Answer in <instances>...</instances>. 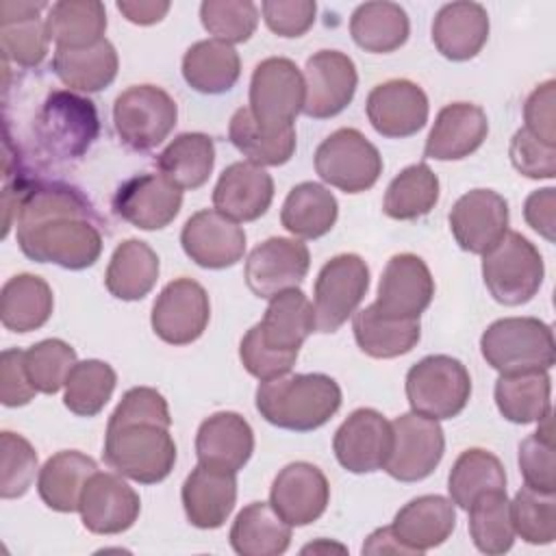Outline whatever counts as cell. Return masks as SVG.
Instances as JSON below:
<instances>
[{
    "label": "cell",
    "mask_w": 556,
    "mask_h": 556,
    "mask_svg": "<svg viewBox=\"0 0 556 556\" xmlns=\"http://www.w3.org/2000/svg\"><path fill=\"white\" fill-rule=\"evenodd\" d=\"M102 217L87 195L59 180H30L15 208L17 245L35 263L87 269L102 252Z\"/></svg>",
    "instance_id": "cell-1"
},
{
    "label": "cell",
    "mask_w": 556,
    "mask_h": 556,
    "mask_svg": "<svg viewBox=\"0 0 556 556\" xmlns=\"http://www.w3.org/2000/svg\"><path fill=\"white\" fill-rule=\"evenodd\" d=\"M172 417L165 397L150 387L128 389L106 424L104 463L139 484L165 480L176 463L169 434Z\"/></svg>",
    "instance_id": "cell-2"
},
{
    "label": "cell",
    "mask_w": 556,
    "mask_h": 556,
    "mask_svg": "<svg viewBox=\"0 0 556 556\" xmlns=\"http://www.w3.org/2000/svg\"><path fill=\"white\" fill-rule=\"evenodd\" d=\"M256 410L282 430L311 432L321 428L341 406V389L326 374H291L263 380L256 389Z\"/></svg>",
    "instance_id": "cell-3"
},
{
    "label": "cell",
    "mask_w": 556,
    "mask_h": 556,
    "mask_svg": "<svg viewBox=\"0 0 556 556\" xmlns=\"http://www.w3.org/2000/svg\"><path fill=\"white\" fill-rule=\"evenodd\" d=\"M480 352L495 371L519 374L552 369L556 361L554 332L536 317H504L480 337Z\"/></svg>",
    "instance_id": "cell-4"
},
{
    "label": "cell",
    "mask_w": 556,
    "mask_h": 556,
    "mask_svg": "<svg viewBox=\"0 0 556 556\" xmlns=\"http://www.w3.org/2000/svg\"><path fill=\"white\" fill-rule=\"evenodd\" d=\"M100 132L98 111L89 98L72 91H52L35 117V137L54 161L80 159Z\"/></svg>",
    "instance_id": "cell-5"
},
{
    "label": "cell",
    "mask_w": 556,
    "mask_h": 556,
    "mask_svg": "<svg viewBox=\"0 0 556 556\" xmlns=\"http://www.w3.org/2000/svg\"><path fill=\"white\" fill-rule=\"evenodd\" d=\"M545 265L536 245L521 232L508 230L482 254V278L491 298L504 306L530 302L543 282Z\"/></svg>",
    "instance_id": "cell-6"
},
{
    "label": "cell",
    "mask_w": 556,
    "mask_h": 556,
    "mask_svg": "<svg viewBox=\"0 0 556 556\" xmlns=\"http://www.w3.org/2000/svg\"><path fill=\"white\" fill-rule=\"evenodd\" d=\"M471 378L467 367L447 354H432L406 374V397L413 413L430 419H452L467 406Z\"/></svg>",
    "instance_id": "cell-7"
},
{
    "label": "cell",
    "mask_w": 556,
    "mask_h": 556,
    "mask_svg": "<svg viewBox=\"0 0 556 556\" xmlns=\"http://www.w3.org/2000/svg\"><path fill=\"white\" fill-rule=\"evenodd\" d=\"M178 106L174 98L156 85H132L115 98L113 124L122 143L146 152L156 148L174 130Z\"/></svg>",
    "instance_id": "cell-8"
},
{
    "label": "cell",
    "mask_w": 556,
    "mask_h": 556,
    "mask_svg": "<svg viewBox=\"0 0 556 556\" xmlns=\"http://www.w3.org/2000/svg\"><path fill=\"white\" fill-rule=\"evenodd\" d=\"M306 87L300 67L285 56L263 59L250 80V111L267 130L293 128L304 109Z\"/></svg>",
    "instance_id": "cell-9"
},
{
    "label": "cell",
    "mask_w": 556,
    "mask_h": 556,
    "mask_svg": "<svg viewBox=\"0 0 556 556\" xmlns=\"http://www.w3.org/2000/svg\"><path fill=\"white\" fill-rule=\"evenodd\" d=\"M315 172L330 187L345 193H361L378 182L382 156L361 130L339 128L317 146Z\"/></svg>",
    "instance_id": "cell-10"
},
{
    "label": "cell",
    "mask_w": 556,
    "mask_h": 556,
    "mask_svg": "<svg viewBox=\"0 0 556 556\" xmlns=\"http://www.w3.org/2000/svg\"><path fill=\"white\" fill-rule=\"evenodd\" d=\"M369 289V267L358 254H337L317 274L313 291L317 332H337Z\"/></svg>",
    "instance_id": "cell-11"
},
{
    "label": "cell",
    "mask_w": 556,
    "mask_h": 556,
    "mask_svg": "<svg viewBox=\"0 0 556 556\" xmlns=\"http://www.w3.org/2000/svg\"><path fill=\"white\" fill-rule=\"evenodd\" d=\"M391 430L393 443L382 469L400 482L428 478L445 452V437L439 421L410 410L395 417Z\"/></svg>",
    "instance_id": "cell-12"
},
{
    "label": "cell",
    "mask_w": 556,
    "mask_h": 556,
    "mask_svg": "<svg viewBox=\"0 0 556 556\" xmlns=\"http://www.w3.org/2000/svg\"><path fill=\"white\" fill-rule=\"evenodd\" d=\"M211 302L206 289L191 278H176L159 293L150 324L154 334L169 345H187L208 326Z\"/></svg>",
    "instance_id": "cell-13"
},
{
    "label": "cell",
    "mask_w": 556,
    "mask_h": 556,
    "mask_svg": "<svg viewBox=\"0 0 556 556\" xmlns=\"http://www.w3.org/2000/svg\"><path fill=\"white\" fill-rule=\"evenodd\" d=\"M311 254L306 243L289 237H269L258 243L245 258V285L263 300L298 289L308 274Z\"/></svg>",
    "instance_id": "cell-14"
},
{
    "label": "cell",
    "mask_w": 556,
    "mask_h": 556,
    "mask_svg": "<svg viewBox=\"0 0 556 556\" xmlns=\"http://www.w3.org/2000/svg\"><path fill=\"white\" fill-rule=\"evenodd\" d=\"M358 74L354 61L339 50H319L308 56L304 67V109L313 119L339 115L354 98Z\"/></svg>",
    "instance_id": "cell-15"
},
{
    "label": "cell",
    "mask_w": 556,
    "mask_h": 556,
    "mask_svg": "<svg viewBox=\"0 0 556 556\" xmlns=\"http://www.w3.org/2000/svg\"><path fill=\"white\" fill-rule=\"evenodd\" d=\"M391 443V421L374 408H356L337 428L332 450L343 469L352 473H371L384 467Z\"/></svg>",
    "instance_id": "cell-16"
},
{
    "label": "cell",
    "mask_w": 556,
    "mask_h": 556,
    "mask_svg": "<svg viewBox=\"0 0 556 556\" xmlns=\"http://www.w3.org/2000/svg\"><path fill=\"white\" fill-rule=\"evenodd\" d=\"M434 298V280L417 254L402 252L387 263L374 306L395 319H419Z\"/></svg>",
    "instance_id": "cell-17"
},
{
    "label": "cell",
    "mask_w": 556,
    "mask_h": 556,
    "mask_svg": "<svg viewBox=\"0 0 556 556\" xmlns=\"http://www.w3.org/2000/svg\"><path fill=\"white\" fill-rule=\"evenodd\" d=\"M182 206V189L163 174H139L124 180L113 195L117 217L141 230H161Z\"/></svg>",
    "instance_id": "cell-18"
},
{
    "label": "cell",
    "mask_w": 556,
    "mask_h": 556,
    "mask_svg": "<svg viewBox=\"0 0 556 556\" xmlns=\"http://www.w3.org/2000/svg\"><path fill=\"white\" fill-rule=\"evenodd\" d=\"M447 219L460 250L484 254L508 232V202L493 189H471L454 202Z\"/></svg>",
    "instance_id": "cell-19"
},
{
    "label": "cell",
    "mask_w": 556,
    "mask_h": 556,
    "mask_svg": "<svg viewBox=\"0 0 556 556\" xmlns=\"http://www.w3.org/2000/svg\"><path fill=\"white\" fill-rule=\"evenodd\" d=\"M141 500L137 491L117 473L96 471L85 482L78 513L83 526L93 534L126 532L139 517Z\"/></svg>",
    "instance_id": "cell-20"
},
{
    "label": "cell",
    "mask_w": 556,
    "mask_h": 556,
    "mask_svg": "<svg viewBox=\"0 0 556 556\" xmlns=\"http://www.w3.org/2000/svg\"><path fill=\"white\" fill-rule=\"evenodd\" d=\"M180 245L195 265L206 269H226L243 258L245 232L224 213L204 208L185 222Z\"/></svg>",
    "instance_id": "cell-21"
},
{
    "label": "cell",
    "mask_w": 556,
    "mask_h": 556,
    "mask_svg": "<svg viewBox=\"0 0 556 556\" xmlns=\"http://www.w3.org/2000/svg\"><path fill=\"white\" fill-rule=\"evenodd\" d=\"M330 500V484L324 471L306 460L289 463L271 482L269 504L293 528L317 521Z\"/></svg>",
    "instance_id": "cell-22"
},
{
    "label": "cell",
    "mask_w": 556,
    "mask_h": 556,
    "mask_svg": "<svg viewBox=\"0 0 556 556\" xmlns=\"http://www.w3.org/2000/svg\"><path fill=\"white\" fill-rule=\"evenodd\" d=\"M374 130L389 139H404L421 130L428 122V98L419 85L393 78L376 85L365 102Z\"/></svg>",
    "instance_id": "cell-23"
},
{
    "label": "cell",
    "mask_w": 556,
    "mask_h": 556,
    "mask_svg": "<svg viewBox=\"0 0 556 556\" xmlns=\"http://www.w3.org/2000/svg\"><path fill=\"white\" fill-rule=\"evenodd\" d=\"M274 200V180L271 176L250 163L237 161L228 165L215 189H213V206L224 213L232 222H254L267 213Z\"/></svg>",
    "instance_id": "cell-24"
},
{
    "label": "cell",
    "mask_w": 556,
    "mask_h": 556,
    "mask_svg": "<svg viewBox=\"0 0 556 556\" xmlns=\"http://www.w3.org/2000/svg\"><path fill=\"white\" fill-rule=\"evenodd\" d=\"M489 119L486 113L471 102L445 104L430 135L426 139L424 154L434 161H460L473 154L486 139Z\"/></svg>",
    "instance_id": "cell-25"
},
{
    "label": "cell",
    "mask_w": 556,
    "mask_h": 556,
    "mask_svg": "<svg viewBox=\"0 0 556 556\" xmlns=\"http://www.w3.org/2000/svg\"><path fill=\"white\" fill-rule=\"evenodd\" d=\"M254 452L250 424L232 410L206 417L195 434V456L200 465L237 473Z\"/></svg>",
    "instance_id": "cell-26"
},
{
    "label": "cell",
    "mask_w": 556,
    "mask_h": 556,
    "mask_svg": "<svg viewBox=\"0 0 556 556\" xmlns=\"http://www.w3.org/2000/svg\"><path fill=\"white\" fill-rule=\"evenodd\" d=\"M237 473L200 465L182 482V508L191 526L215 530L224 526L237 502Z\"/></svg>",
    "instance_id": "cell-27"
},
{
    "label": "cell",
    "mask_w": 556,
    "mask_h": 556,
    "mask_svg": "<svg viewBox=\"0 0 556 556\" xmlns=\"http://www.w3.org/2000/svg\"><path fill=\"white\" fill-rule=\"evenodd\" d=\"M456 528V510L452 500L443 495H419L404 504L391 530L397 541L410 554H424L432 547H439L450 539Z\"/></svg>",
    "instance_id": "cell-28"
},
{
    "label": "cell",
    "mask_w": 556,
    "mask_h": 556,
    "mask_svg": "<svg viewBox=\"0 0 556 556\" xmlns=\"http://www.w3.org/2000/svg\"><path fill=\"white\" fill-rule=\"evenodd\" d=\"M267 348L298 356L302 343L315 328V308L300 289L274 295L258 324L250 328Z\"/></svg>",
    "instance_id": "cell-29"
},
{
    "label": "cell",
    "mask_w": 556,
    "mask_h": 556,
    "mask_svg": "<svg viewBox=\"0 0 556 556\" xmlns=\"http://www.w3.org/2000/svg\"><path fill=\"white\" fill-rule=\"evenodd\" d=\"M46 2H15L4 0L0 4V46L2 59L22 67L39 65L48 54V28L39 13Z\"/></svg>",
    "instance_id": "cell-30"
},
{
    "label": "cell",
    "mask_w": 556,
    "mask_h": 556,
    "mask_svg": "<svg viewBox=\"0 0 556 556\" xmlns=\"http://www.w3.org/2000/svg\"><path fill=\"white\" fill-rule=\"evenodd\" d=\"M489 39V13L478 2L443 4L432 22V43L450 61L473 59Z\"/></svg>",
    "instance_id": "cell-31"
},
{
    "label": "cell",
    "mask_w": 556,
    "mask_h": 556,
    "mask_svg": "<svg viewBox=\"0 0 556 556\" xmlns=\"http://www.w3.org/2000/svg\"><path fill=\"white\" fill-rule=\"evenodd\" d=\"M98 465L91 456L78 450H63L50 456L39 469L37 491L41 502L56 513L78 510L80 493Z\"/></svg>",
    "instance_id": "cell-32"
},
{
    "label": "cell",
    "mask_w": 556,
    "mask_h": 556,
    "mask_svg": "<svg viewBox=\"0 0 556 556\" xmlns=\"http://www.w3.org/2000/svg\"><path fill=\"white\" fill-rule=\"evenodd\" d=\"M117 52L109 39L87 48H56L52 70L56 78L76 91H102L117 76Z\"/></svg>",
    "instance_id": "cell-33"
},
{
    "label": "cell",
    "mask_w": 556,
    "mask_h": 556,
    "mask_svg": "<svg viewBox=\"0 0 556 556\" xmlns=\"http://www.w3.org/2000/svg\"><path fill=\"white\" fill-rule=\"evenodd\" d=\"M241 76V59L230 43L202 39L182 56V78L200 93L217 96L230 91Z\"/></svg>",
    "instance_id": "cell-34"
},
{
    "label": "cell",
    "mask_w": 556,
    "mask_h": 556,
    "mask_svg": "<svg viewBox=\"0 0 556 556\" xmlns=\"http://www.w3.org/2000/svg\"><path fill=\"white\" fill-rule=\"evenodd\" d=\"M228 539L241 556H278L291 543V526L271 504L252 502L235 517Z\"/></svg>",
    "instance_id": "cell-35"
},
{
    "label": "cell",
    "mask_w": 556,
    "mask_h": 556,
    "mask_svg": "<svg viewBox=\"0 0 556 556\" xmlns=\"http://www.w3.org/2000/svg\"><path fill=\"white\" fill-rule=\"evenodd\" d=\"M159 280V256L139 239L122 241L106 267L104 285L109 293L124 302L146 298Z\"/></svg>",
    "instance_id": "cell-36"
},
{
    "label": "cell",
    "mask_w": 556,
    "mask_h": 556,
    "mask_svg": "<svg viewBox=\"0 0 556 556\" xmlns=\"http://www.w3.org/2000/svg\"><path fill=\"white\" fill-rule=\"evenodd\" d=\"M54 308L50 285L35 274L9 278L0 291V319L11 332H30L41 328Z\"/></svg>",
    "instance_id": "cell-37"
},
{
    "label": "cell",
    "mask_w": 556,
    "mask_h": 556,
    "mask_svg": "<svg viewBox=\"0 0 556 556\" xmlns=\"http://www.w3.org/2000/svg\"><path fill=\"white\" fill-rule=\"evenodd\" d=\"M352 330L358 348L371 358H395L410 352L419 337V319H395L382 315L374 304L354 313Z\"/></svg>",
    "instance_id": "cell-38"
},
{
    "label": "cell",
    "mask_w": 556,
    "mask_h": 556,
    "mask_svg": "<svg viewBox=\"0 0 556 556\" xmlns=\"http://www.w3.org/2000/svg\"><path fill=\"white\" fill-rule=\"evenodd\" d=\"M552 380L545 369L500 374L495 382V404L504 419L532 424L552 413Z\"/></svg>",
    "instance_id": "cell-39"
},
{
    "label": "cell",
    "mask_w": 556,
    "mask_h": 556,
    "mask_svg": "<svg viewBox=\"0 0 556 556\" xmlns=\"http://www.w3.org/2000/svg\"><path fill=\"white\" fill-rule=\"evenodd\" d=\"M410 33L406 11L395 2L358 4L350 17V35L358 48L387 54L406 43Z\"/></svg>",
    "instance_id": "cell-40"
},
{
    "label": "cell",
    "mask_w": 556,
    "mask_h": 556,
    "mask_svg": "<svg viewBox=\"0 0 556 556\" xmlns=\"http://www.w3.org/2000/svg\"><path fill=\"white\" fill-rule=\"evenodd\" d=\"M339 215V204L332 191L319 182L295 185L282 204V226L300 239H319L332 230Z\"/></svg>",
    "instance_id": "cell-41"
},
{
    "label": "cell",
    "mask_w": 556,
    "mask_h": 556,
    "mask_svg": "<svg viewBox=\"0 0 556 556\" xmlns=\"http://www.w3.org/2000/svg\"><path fill=\"white\" fill-rule=\"evenodd\" d=\"M228 137L230 143L258 167L285 165L295 152V128L267 130L254 119L248 106H241L232 113Z\"/></svg>",
    "instance_id": "cell-42"
},
{
    "label": "cell",
    "mask_w": 556,
    "mask_h": 556,
    "mask_svg": "<svg viewBox=\"0 0 556 556\" xmlns=\"http://www.w3.org/2000/svg\"><path fill=\"white\" fill-rule=\"evenodd\" d=\"M215 165L213 139L204 132H182L156 156L159 172L178 189L202 187Z\"/></svg>",
    "instance_id": "cell-43"
},
{
    "label": "cell",
    "mask_w": 556,
    "mask_h": 556,
    "mask_svg": "<svg viewBox=\"0 0 556 556\" xmlns=\"http://www.w3.org/2000/svg\"><path fill=\"white\" fill-rule=\"evenodd\" d=\"M46 28L56 48H87L104 39L106 9L98 0H61L50 7Z\"/></svg>",
    "instance_id": "cell-44"
},
{
    "label": "cell",
    "mask_w": 556,
    "mask_h": 556,
    "mask_svg": "<svg viewBox=\"0 0 556 556\" xmlns=\"http://www.w3.org/2000/svg\"><path fill=\"white\" fill-rule=\"evenodd\" d=\"M439 202V178L426 163L404 167L387 187L382 211L391 219L408 222L428 215Z\"/></svg>",
    "instance_id": "cell-45"
},
{
    "label": "cell",
    "mask_w": 556,
    "mask_h": 556,
    "mask_svg": "<svg viewBox=\"0 0 556 556\" xmlns=\"http://www.w3.org/2000/svg\"><path fill=\"white\" fill-rule=\"evenodd\" d=\"M469 536L473 545L489 556L506 554L515 541V528L510 519V502L506 489H493L480 493L469 504Z\"/></svg>",
    "instance_id": "cell-46"
},
{
    "label": "cell",
    "mask_w": 556,
    "mask_h": 556,
    "mask_svg": "<svg viewBox=\"0 0 556 556\" xmlns=\"http://www.w3.org/2000/svg\"><path fill=\"white\" fill-rule=\"evenodd\" d=\"M493 489H506V471L502 460L482 447L465 450L454 460L447 476L452 504L467 510L480 493Z\"/></svg>",
    "instance_id": "cell-47"
},
{
    "label": "cell",
    "mask_w": 556,
    "mask_h": 556,
    "mask_svg": "<svg viewBox=\"0 0 556 556\" xmlns=\"http://www.w3.org/2000/svg\"><path fill=\"white\" fill-rule=\"evenodd\" d=\"M115 369L98 358H87L74 365L65 380L63 404L78 417L98 415L115 391Z\"/></svg>",
    "instance_id": "cell-48"
},
{
    "label": "cell",
    "mask_w": 556,
    "mask_h": 556,
    "mask_svg": "<svg viewBox=\"0 0 556 556\" xmlns=\"http://www.w3.org/2000/svg\"><path fill=\"white\" fill-rule=\"evenodd\" d=\"M515 534L532 545H549L556 536V500L554 493L536 491L523 484L510 502Z\"/></svg>",
    "instance_id": "cell-49"
},
{
    "label": "cell",
    "mask_w": 556,
    "mask_h": 556,
    "mask_svg": "<svg viewBox=\"0 0 556 556\" xmlns=\"http://www.w3.org/2000/svg\"><path fill=\"white\" fill-rule=\"evenodd\" d=\"M76 363L74 348L61 339H43L24 350V367L37 393L54 395Z\"/></svg>",
    "instance_id": "cell-50"
},
{
    "label": "cell",
    "mask_w": 556,
    "mask_h": 556,
    "mask_svg": "<svg viewBox=\"0 0 556 556\" xmlns=\"http://www.w3.org/2000/svg\"><path fill=\"white\" fill-rule=\"evenodd\" d=\"M200 20L213 39L224 43L248 41L258 24V7L250 0H204Z\"/></svg>",
    "instance_id": "cell-51"
},
{
    "label": "cell",
    "mask_w": 556,
    "mask_h": 556,
    "mask_svg": "<svg viewBox=\"0 0 556 556\" xmlns=\"http://www.w3.org/2000/svg\"><path fill=\"white\" fill-rule=\"evenodd\" d=\"M554 432H552V413L539 419V430L526 437L519 443V469L528 486L554 493L556 478H554Z\"/></svg>",
    "instance_id": "cell-52"
},
{
    "label": "cell",
    "mask_w": 556,
    "mask_h": 556,
    "mask_svg": "<svg viewBox=\"0 0 556 556\" xmlns=\"http://www.w3.org/2000/svg\"><path fill=\"white\" fill-rule=\"evenodd\" d=\"M0 456H2L0 495L4 500L22 497L35 480V471H37L35 447L22 434L4 430L0 434Z\"/></svg>",
    "instance_id": "cell-53"
},
{
    "label": "cell",
    "mask_w": 556,
    "mask_h": 556,
    "mask_svg": "<svg viewBox=\"0 0 556 556\" xmlns=\"http://www.w3.org/2000/svg\"><path fill=\"white\" fill-rule=\"evenodd\" d=\"M508 154L513 167L528 178L549 180L556 176V146L543 143L526 128H519L513 135Z\"/></svg>",
    "instance_id": "cell-54"
},
{
    "label": "cell",
    "mask_w": 556,
    "mask_h": 556,
    "mask_svg": "<svg viewBox=\"0 0 556 556\" xmlns=\"http://www.w3.org/2000/svg\"><path fill=\"white\" fill-rule=\"evenodd\" d=\"M263 20L278 37H302L315 22L317 4L313 0H265Z\"/></svg>",
    "instance_id": "cell-55"
},
{
    "label": "cell",
    "mask_w": 556,
    "mask_h": 556,
    "mask_svg": "<svg viewBox=\"0 0 556 556\" xmlns=\"http://www.w3.org/2000/svg\"><path fill=\"white\" fill-rule=\"evenodd\" d=\"M239 358H241L245 371L263 382V380H271V378L289 374V369L293 367L298 356L282 354V352L267 348L265 343L258 341V337L252 330H248L239 343Z\"/></svg>",
    "instance_id": "cell-56"
},
{
    "label": "cell",
    "mask_w": 556,
    "mask_h": 556,
    "mask_svg": "<svg viewBox=\"0 0 556 556\" xmlns=\"http://www.w3.org/2000/svg\"><path fill=\"white\" fill-rule=\"evenodd\" d=\"M35 393L24 367V350H4L0 354V402L15 408L28 404Z\"/></svg>",
    "instance_id": "cell-57"
},
{
    "label": "cell",
    "mask_w": 556,
    "mask_h": 556,
    "mask_svg": "<svg viewBox=\"0 0 556 556\" xmlns=\"http://www.w3.org/2000/svg\"><path fill=\"white\" fill-rule=\"evenodd\" d=\"M554 87L556 83L549 78L534 87V91L528 96L523 106V119L526 130H530L534 137H539L547 146H556V132H554Z\"/></svg>",
    "instance_id": "cell-58"
},
{
    "label": "cell",
    "mask_w": 556,
    "mask_h": 556,
    "mask_svg": "<svg viewBox=\"0 0 556 556\" xmlns=\"http://www.w3.org/2000/svg\"><path fill=\"white\" fill-rule=\"evenodd\" d=\"M523 217L532 230H536L547 241H554L556 228V189H536L526 198Z\"/></svg>",
    "instance_id": "cell-59"
},
{
    "label": "cell",
    "mask_w": 556,
    "mask_h": 556,
    "mask_svg": "<svg viewBox=\"0 0 556 556\" xmlns=\"http://www.w3.org/2000/svg\"><path fill=\"white\" fill-rule=\"evenodd\" d=\"M169 2L165 0H119L117 2V11L132 24L139 26H150L161 22L167 11H169Z\"/></svg>",
    "instance_id": "cell-60"
},
{
    "label": "cell",
    "mask_w": 556,
    "mask_h": 556,
    "mask_svg": "<svg viewBox=\"0 0 556 556\" xmlns=\"http://www.w3.org/2000/svg\"><path fill=\"white\" fill-rule=\"evenodd\" d=\"M363 554H410L393 534L391 526L378 528L363 543Z\"/></svg>",
    "instance_id": "cell-61"
}]
</instances>
